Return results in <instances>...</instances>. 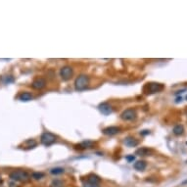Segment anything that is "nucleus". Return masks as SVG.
<instances>
[{
    "mask_svg": "<svg viewBox=\"0 0 187 187\" xmlns=\"http://www.w3.org/2000/svg\"><path fill=\"white\" fill-rule=\"evenodd\" d=\"M65 183L63 180L61 179H54L52 180V182L50 183V186L49 187H64Z\"/></svg>",
    "mask_w": 187,
    "mask_h": 187,
    "instance_id": "a211bd4d",
    "label": "nucleus"
},
{
    "mask_svg": "<svg viewBox=\"0 0 187 187\" xmlns=\"http://www.w3.org/2000/svg\"><path fill=\"white\" fill-rule=\"evenodd\" d=\"M10 178L13 181H20V182H28L30 181L31 176L25 170H14L10 173Z\"/></svg>",
    "mask_w": 187,
    "mask_h": 187,
    "instance_id": "f257e3e1",
    "label": "nucleus"
},
{
    "mask_svg": "<svg viewBox=\"0 0 187 187\" xmlns=\"http://www.w3.org/2000/svg\"><path fill=\"white\" fill-rule=\"evenodd\" d=\"M89 84V77L86 74H80V77H77L76 81H74V87L77 91H82L86 89V87Z\"/></svg>",
    "mask_w": 187,
    "mask_h": 187,
    "instance_id": "f03ea898",
    "label": "nucleus"
},
{
    "mask_svg": "<svg viewBox=\"0 0 187 187\" xmlns=\"http://www.w3.org/2000/svg\"><path fill=\"white\" fill-rule=\"evenodd\" d=\"M137 117V114H136V111L134 109H126L124 110L122 114H120V118L123 120H126V122H130V120H135Z\"/></svg>",
    "mask_w": 187,
    "mask_h": 187,
    "instance_id": "20e7f679",
    "label": "nucleus"
},
{
    "mask_svg": "<svg viewBox=\"0 0 187 187\" xmlns=\"http://www.w3.org/2000/svg\"><path fill=\"white\" fill-rule=\"evenodd\" d=\"M84 187H100V186L97 185V184H93V183H90V182H88V181H86V182H84Z\"/></svg>",
    "mask_w": 187,
    "mask_h": 187,
    "instance_id": "412c9836",
    "label": "nucleus"
},
{
    "mask_svg": "<svg viewBox=\"0 0 187 187\" xmlns=\"http://www.w3.org/2000/svg\"><path fill=\"white\" fill-rule=\"evenodd\" d=\"M2 182V179H1V176H0V183Z\"/></svg>",
    "mask_w": 187,
    "mask_h": 187,
    "instance_id": "393cba45",
    "label": "nucleus"
},
{
    "mask_svg": "<svg viewBox=\"0 0 187 187\" xmlns=\"http://www.w3.org/2000/svg\"><path fill=\"white\" fill-rule=\"evenodd\" d=\"M172 132H173V134L176 135V136L182 135V134L184 133V127H183V126H182V124H176V126L173 127Z\"/></svg>",
    "mask_w": 187,
    "mask_h": 187,
    "instance_id": "4468645a",
    "label": "nucleus"
},
{
    "mask_svg": "<svg viewBox=\"0 0 187 187\" xmlns=\"http://www.w3.org/2000/svg\"><path fill=\"white\" fill-rule=\"evenodd\" d=\"M151 153H152V150H150V149L146 148V147L140 148L136 151V154L138 156H150Z\"/></svg>",
    "mask_w": 187,
    "mask_h": 187,
    "instance_id": "dca6fc26",
    "label": "nucleus"
},
{
    "mask_svg": "<svg viewBox=\"0 0 187 187\" xmlns=\"http://www.w3.org/2000/svg\"><path fill=\"white\" fill-rule=\"evenodd\" d=\"M95 145V143L93 141H90V140H85L84 142L80 143L78 145H77V148L78 149H89V148H92Z\"/></svg>",
    "mask_w": 187,
    "mask_h": 187,
    "instance_id": "9b49d317",
    "label": "nucleus"
},
{
    "mask_svg": "<svg viewBox=\"0 0 187 187\" xmlns=\"http://www.w3.org/2000/svg\"><path fill=\"white\" fill-rule=\"evenodd\" d=\"M186 99H187V96H186Z\"/></svg>",
    "mask_w": 187,
    "mask_h": 187,
    "instance_id": "a878e982",
    "label": "nucleus"
},
{
    "mask_svg": "<svg viewBox=\"0 0 187 187\" xmlns=\"http://www.w3.org/2000/svg\"><path fill=\"white\" fill-rule=\"evenodd\" d=\"M120 127L119 126H108V127H105L104 130H102L103 133L105 135H108V136H113V135H116L120 132Z\"/></svg>",
    "mask_w": 187,
    "mask_h": 187,
    "instance_id": "6e6552de",
    "label": "nucleus"
},
{
    "mask_svg": "<svg viewBox=\"0 0 187 187\" xmlns=\"http://www.w3.org/2000/svg\"><path fill=\"white\" fill-rule=\"evenodd\" d=\"M134 158H135L134 156H130V157H126V160H127V161H130H130H133V160H134Z\"/></svg>",
    "mask_w": 187,
    "mask_h": 187,
    "instance_id": "b1692460",
    "label": "nucleus"
},
{
    "mask_svg": "<svg viewBox=\"0 0 187 187\" xmlns=\"http://www.w3.org/2000/svg\"><path fill=\"white\" fill-rule=\"evenodd\" d=\"M147 88H148V92L149 94H153V93H157L160 92L164 89V85L161 84H157V82H151V84H147Z\"/></svg>",
    "mask_w": 187,
    "mask_h": 187,
    "instance_id": "423d86ee",
    "label": "nucleus"
},
{
    "mask_svg": "<svg viewBox=\"0 0 187 187\" xmlns=\"http://www.w3.org/2000/svg\"><path fill=\"white\" fill-rule=\"evenodd\" d=\"M87 181L90 182V183H93V184H97V185H99V183H100L101 179H100V177L96 176V174H93V173H92V174H89V176H87Z\"/></svg>",
    "mask_w": 187,
    "mask_h": 187,
    "instance_id": "2eb2a0df",
    "label": "nucleus"
},
{
    "mask_svg": "<svg viewBox=\"0 0 187 187\" xmlns=\"http://www.w3.org/2000/svg\"><path fill=\"white\" fill-rule=\"evenodd\" d=\"M138 140L135 139L134 137H131V136H128L124 139V144L126 145L128 147H135L138 145Z\"/></svg>",
    "mask_w": 187,
    "mask_h": 187,
    "instance_id": "9d476101",
    "label": "nucleus"
},
{
    "mask_svg": "<svg viewBox=\"0 0 187 187\" xmlns=\"http://www.w3.org/2000/svg\"><path fill=\"white\" fill-rule=\"evenodd\" d=\"M147 167V163L145 161H137L136 163L133 165V168L138 170V172H142Z\"/></svg>",
    "mask_w": 187,
    "mask_h": 187,
    "instance_id": "f8f14e48",
    "label": "nucleus"
},
{
    "mask_svg": "<svg viewBox=\"0 0 187 187\" xmlns=\"http://www.w3.org/2000/svg\"><path fill=\"white\" fill-rule=\"evenodd\" d=\"M36 141L34 139H28L27 140L26 142L24 143V145L26 147H25V149H32V148H34L36 146Z\"/></svg>",
    "mask_w": 187,
    "mask_h": 187,
    "instance_id": "f3484780",
    "label": "nucleus"
},
{
    "mask_svg": "<svg viewBox=\"0 0 187 187\" xmlns=\"http://www.w3.org/2000/svg\"><path fill=\"white\" fill-rule=\"evenodd\" d=\"M32 98H34V96H32V94L30 92H23L19 95V99L23 102L31 101V100H32Z\"/></svg>",
    "mask_w": 187,
    "mask_h": 187,
    "instance_id": "ddd939ff",
    "label": "nucleus"
},
{
    "mask_svg": "<svg viewBox=\"0 0 187 187\" xmlns=\"http://www.w3.org/2000/svg\"><path fill=\"white\" fill-rule=\"evenodd\" d=\"M150 133V131L149 130H143V131H141V134L142 135H146V134H149Z\"/></svg>",
    "mask_w": 187,
    "mask_h": 187,
    "instance_id": "5701e85b",
    "label": "nucleus"
},
{
    "mask_svg": "<svg viewBox=\"0 0 187 187\" xmlns=\"http://www.w3.org/2000/svg\"><path fill=\"white\" fill-rule=\"evenodd\" d=\"M73 68L70 67V66H65L61 70H60V77H62V80H69L72 78L73 77Z\"/></svg>",
    "mask_w": 187,
    "mask_h": 187,
    "instance_id": "39448f33",
    "label": "nucleus"
},
{
    "mask_svg": "<svg viewBox=\"0 0 187 187\" xmlns=\"http://www.w3.org/2000/svg\"><path fill=\"white\" fill-rule=\"evenodd\" d=\"M45 86H46V80H45L43 77L36 78V80H34V81H32V84H31L32 88L37 89V90L42 89V88H44Z\"/></svg>",
    "mask_w": 187,
    "mask_h": 187,
    "instance_id": "1a4fd4ad",
    "label": "nucleus"
},
{
    "mask_svg": "<svg viewBox=\"0 0 187 187\" xmlns=\"http://www.w3.org/2000/svg\"><path fill=\"white\" fill-rule=\"evenodd\" d=\"M56 140H57V136L48 131L43 132L40 137V142L42 143L44 146H50V145L56 142Z\"/></svg>",
    "mask_w": 187,
    "mask_h": 187,
    "instance_id": "7ed1b4c3",
    "label": "nucleus"
},
{
    "mask_svg": "<svg viewBox=\"0 0 187 187\" xmlns=\"http://www.w3.org/2000/svg\"><path fill=\"white\" fill-rule=\"evenodd\" d=\"M98 109L103 115H106V116L113 113V108H112V106L109 103H106V102L101 103L100 105L98 106Z\"/></svg>",
    "mask_w": 187,
    "mask_h": 187,
    "instance_id": "0eeeda50",
    "label": "nucleus"
},
{
    "mask_svg": "<svg viewBox=\"0 0 187 187\" xmlns=\"http://www.w3.org/2000/svg\"><path fill=\"white\" fill-rule=\"evenodd\" d=\"M64 169L63 168H54L50 170V172L52 174H55V176H57V174H61V173H64Z\"/></svg>",
    "mask_w": 187,
    "mask_h": 187,
    "instance_id": "6ab92c4d",
    "label": "nucleus"
},
{
    "mask_svg": "<svg viewBox=\"0 0 187 187\" xmlns=\"http://www.w3.org/2000/svg\"><path fill=\"white\" fill-rule=\"evenodd\" d=\"M9 187H18V185L16 184V182H14V181H11L10 183H9Z\"/></svg>",
    "mask_w": 187,
    "mask_h": 187,
    "instance_id": "4be33fe9",
    "label": "nucleus"
},
{
    "mask_svg": "<svg viewBox=\"0 0 187 187\" xmlns=\"http://www.w3.org/2000/svg\"><path fill=\"white\" fill-rule=\"evenodd\" d=\"M31 176H32V178H34V179L38 180V179H41V178L44 176V173L43 172H32Z\"/></svg>",
    "mask_w": 187,
    "mask_h": 187,
    "instance_id": "aec40b11",
    "label": "nucleus"
}]
</instances>
